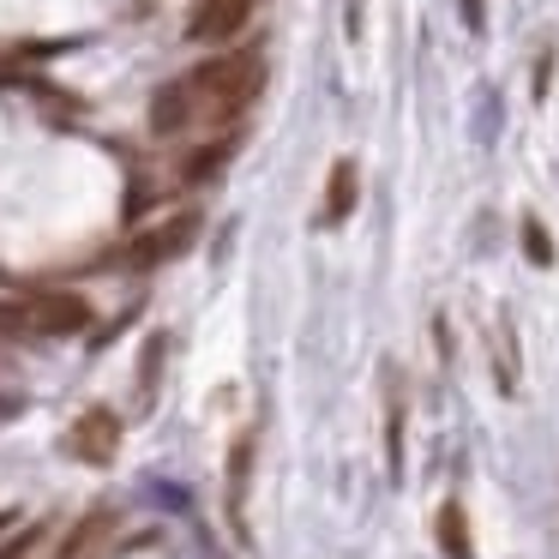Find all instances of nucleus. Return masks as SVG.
<instances>
[{
	"instance_id": "nucleus-16",
	"label": "nucleus",
	"mask_w": 559,
	"mask_h": 559,
	"mask_svg": "<svg viewBox=\"0 0 559 559\" xmlns=\"http://www.w3.org/2000/svg\"><path fill=\"white\" fill-rule=\"evenodd\" d=\"M475 139H481V145L493 139V91H481V127H475Z\"/></svg>"
},
{
	"instance_id": "nucleus-1",
	"label": "nucleus",
	"mask_w": 559,
	"mask_h": 559,
	"mask_svg": "<svg viewBox=\"0 0 559 559\" xmlns=\"http://www.w3.org/2000/svg\"><path fill=\"white\" fill-rule=\"evenodd\" d=\"M265 91V55L259 49H235V55H217V61L193 67L187 79L163 85L151 97V127L163 139L169 133H187V127H229L247 115V103Z\"/></svg>"
},
{
	"instance_id": "nucleus-2",
	"label": "nucleus",
	"mask_w": 559,
	"mask_h": 559,
	"mask_svg": "<svg viewBox=\"0 0 559 559\" xmlns=\"http://www.w3.org/2000/svg\"><path fill=\"white\" fill-rule=\"evenodd\" d=\"M193 241H199V211H181V217H169V223H157V229L139 235V241L127 247V265L157 271V265H169V259H181Z\"/></svg>"
},
{
	"instance_id": "nucleus-9",
	"label": "nucleus",
	"mask_w": 559,
	"mask_h": 559,
	"mask_svg": "<svg viewBox=\"0 0 559 559\" xmlns=\"http://www.w3.org/2000/svg\"><path fill=\"white\" fill-rule=\"evenodd\" d=\"M109 523H115V511H109V506L85 511V518H79L73 530H67V542H61V554H55V559H91V547H97L103 535H109Z\"/></svg>"
},
{
	"instance_id": "nucleus-13",
	"label": "nucleus",
	"mask_w": 559,
	"mask_h": 559,
	"mask_svg": "<svg viewBox=\"0 0 559 559\" xmlns=\"http://www.w3.org/2000/svg\"><path fill=\"white\" fill-rule=\"evenodd\" d=\"M37 542H43V523H31V530H19V535L0 542V559H31V554H37Z\"/></svg>"
},
{
	"instance_id": "nucleus-15",
	"label": "nucleus",
	"mask_w": 559,
	"mask_h": 559,
	"mask_svg": "<svg viewBox=\"0 0 559 559\" xmlns=\"http://www.w3.org/2000/svg\"><path fill=\"white\" fill-rule=\"evenodd\" d=\"M547 79H554V49H542V55H535V103L547 97Z\"/></svg>"
},
{
	"instance_id": "nucleus-8",
	"label": "nucleus",
	"mask_w": 559,
	"mask_h": 559,
	"mask_svg": "<svg viewBox=\"0 0 559 559\" xmlns=\"http://www.w3.org/2000/svg\"><path fill=\"white\" fill-rule=\"evenodd\" d=\"M385 463H391V481H403V379H397V367H385Z\"/></svg>"
},
{
	"instance_id": "nucleus-14",
	"label": "nucleus",
	"mask_w": 559,
	"mask_h": 559,
	"mask_svg": "<svg viewBox=\"0 0 559 559\" xmlns=\"http://www.w3.org/2000/svg\"><path fill=\"white\" fill-rule=\"evenodd\" d=\"M457 13H463V31H469V37L487 31V0H457Z\"/></svg>"
},
{
	"instance_id": "nucleus-5",
	"label": "nucleus",
	"mask_w": 559,
	"mask_h": 559,
	"mask_svg": "<svg viewBox=\"0 0 559 559\" xmlns=\"http://www.w3.org/2000/svg\"><path fill=\"white\" fill-rule=\"evenodd\" d=\"M259 0H199L193 19H187V37L193 43H229L235 31H247Z\"/></svg>"
},
{
	"instance_id": "nucleus-6",
	"label": "nucleus",
	"mask_w": 559,
	"mask_h": 559,
	"mask_svg": "<svg viewBox=\"0 0 559 559\" xmlns=\"http://www.w3.org/2000/svg\"><path fill=\"white\" fill-rule=\"evenodd\" d=\"M355 199H361V169H355L349 157H337V163H331V181H325V205H319V223H325V229L349 223Z\"/></svg>"
},
{
	"instance_id": "nucleus-17",
	"label": "nucleus",
	"mask_w": 559,
	"mask_h": 559,
	"mask_svg": "<svg viewBox=\"0 0 559 559\" xmlns=\"http://www.w3.org/2000/svg\"><path fill=\"white\" fill-rule=\"evenodd\" d=\"M7 523H13V511H0V530H7Z\"/></svg>"
},
{
	"instance_id": "nucleus-7",
	"label": "nucleus",
	"mask_w": 559,
	"mask_h": 559,
	"mask_svg": "<svg viewBox=\"0 0 559 559\" xmlns=\"http://www.w3.org/2000/svg\"><path fill=\"white\" fill-rule=\"evenodd\" d=\"M247 481H253V433H241L235 439V451H229V530L247 542Z\"/></svg>"
},
{
	"instance_id": "nucleus-3",
	"label": "nucleus",
	"mask_w": 559,
	"mask_h": 559,
	"mask_svg": "<svg viewBox=\"0 0 559 559\" xmlns=\"http://www.w3.org/2000/svg\"><path fill=\"white\" fill-rule=\"evenodd\" d=\"M67 451H73L79 463H115V451H121V415L115 409H85L73 427H67Z\"/></svg>"
},
{
	"instance_id": "nucleus-12",
	"label": "nucleus",
	"mask_w": 559,
	"mask_h": 559,
	"mask_svg": "<svg viewBox=\"0 0 559 559\" xmlns=\"http://www.w3.org/2000/svg\"><path fill=\"white\" fill-rule=\"evenodd\" d=\"M523 253H530V265H542V271L559 259L554 253V235L542 229V217H523Z\"/></svg>"
},
{
	"instance_id": "nucleus-11",
	"label": "nucleus",
	"mask_w": 559,
	"mask_h": 559,
	"mask_svg": "<svg viewBox=\"0 0 559 559\" xmlns=\"http://www.w3.org/2000/svg\"><path fill=\"white\" fill-rule=\"evenodd\" d=\"M229 151H235V139H211V145H199L193 157L181 163V181H211V175L229 163Z\"/></svg>"
},
{
	"instance_id": "nucleus-10",
	"label": "nucleus",
	"mask_w": 559,
	"mask_h": 559,
	"mask_svg": "<svg viewBox=\"0 0 559 559\" xmlns=\"http://www.w3.org/2000/svg\"><path fill=\"white\" fill-rule=\"evenodd\" d=\"M433 535H439V554H445V559H475V547H469V523H463V506H457V499H445V506H439Z\"/></svg>"
},
{
	"instance_id": "nucleus-4",
	"label": "nucleus",
	"mask_w": 559,
	"mask_h": 559,
	"mask_svg": "<svg viewBox=\"0 0 559 559\" xmlns=\"http://www.w3.org/2000/svg\"><path fill=\"white\" fill-rule=\"evenodd\" d=\"M19 313H25V325H31V331H43V337H73V331H85V325H91V307L79 301V295H61V289L19 301Z\"/></svg>"
}]
</instances>
